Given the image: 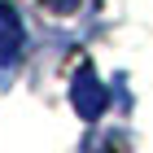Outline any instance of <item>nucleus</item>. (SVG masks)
Listing matches in <instances>:
<instances>
[{"mask_svg": "<svg viewBox=\"0 0 153 153\" xmlns=\"http://www.w3.org/2000/svg\"><path fill=\"white\" fill-rule=\"evenodd\" d=\"M70 105L79 109V118H88V123L105 114L109 92H105V83L96 79L92 66H79V70H74V79H70Z\"/></svg>", "mask_w": 153, "mask_h": 153, "instance_id": "1", "label": "nucleus"}, {"mask_svg": "<svg viewBox=\"0 0 153 153\" xmlns=\"http://www.w3.org/2000/svg\"><path fill=\"white\" fill-rule=\"evenodd\" d=\"M18 48H22V18H18V9L9 0H0V53L9 57Z\"/></svg>", "mask_w": 153, "mask_h": 153, "instance_id": "2", "label": "nucleus"}, {"mask_svg": "<svg viewBox=\"0 0 153 153\" xmlns=\"http://www.w3.org/2000/svg\"><path fill=\"white\" fill-rule=\"evenodd\" d=\"M44 9H53V13H74L79 0H44Z\"/></svg>", "mask_w": 153, "mask_h": 153, "instance_id": "3", "label": "nucleus"}]
</instances>
